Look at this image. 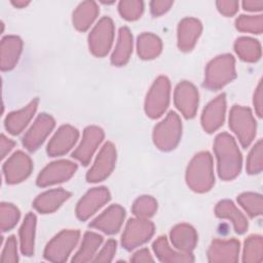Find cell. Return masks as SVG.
<instances>
[{
	"mask_svg": "<svg viewBox=\"0 0 263 263\" xmlns=\"http://www.w3.org/2000/svg\"><path fill=\"white\" fill-rule=\"evenodd\" d=\"M214 152L220 179L230 181L236 178L241 171L242 157L234 138L228 133H220L214 142Z\"/></svg>",
	"mask_w": 263,
	"mask_h": 263,
	"instance_id": "obj_1",
	"label": "cell"
},
{
	"mask_svg": "<svg viewBox=\"0 0 263 263\" xmlns=\"http://www.w3.org/2000/svg\"><path fill=\"white\" fill-rule=\"evenodd\" d=\"M186 183L195 192L209 191L214 183L213 157L208 151H201L193 156L186 171Z\"/></svg>",
	"mask_w": 263,
	"mask_h": 263,
	"instance_id": "obj_2",
	"label": "cell"
},
{
	"mask_svg": "<svg viewBox=\"0 0 263 263\" xmlns=\"http://www.w3.org/2000/svg\"><path fill=\"white\" fill-rule=\"evenodd\" d=\"M236 76L233 55L224 53L213 59L205 67L204 87L218 90L231 82Z\"/></svg>",
	"mask_w": 263,
	"mask_h": 263,
	"instance_id": "obj_3",
	"label": "cell"
},
{
	"mask_svg": "<svg viewBox=\"0 0 263 263\" xmlns=\"http://www.w3.org/2000/svg\"><path fill=\"white\" fill-rule=\"evenodd\" d=\"M182 136V122L179 115L170 111L167 115L153 129V142L162 151H170L177 147Z\"/></svg>",
	"mask_w": 263,
	"mask_h": 263,
	"instance_id": "obj_4",
	"label": "cell"
},
{
	"mask_svg": "<svg viewBox=\"0 0 263 263\" xmlns=\"http://www.w3.org/2000/svg\"><path fill=\"white\" fill-rule=\"evenodd\" d=\"M229 127L238 139L240 145L247 148L256 136V120L250 108L234 105L229 112Z\"/></svg>",
	"mask_w": 263,
	"mask_h": 263,
	"instance_id": "obj_5",
	"label": "cell"
},
{
	"mask_svg": "<svg viewBox=\"0 0 263 263\" xmlns=\"http://www.w3.org/2000/svg\"><path fill=\"white\" fill-rule=\"evenodd\" d=\"M80 237L77 229H64L53 236L44 249V258L51 262H65L75 249Z\"/></svg>",
	"mask_w": 263,
	"mask_h": 263,
	"instance_id": "obj_6",
	"label": "cell"
},
{
	"mask_svg": "<svg viewBox=\"0 0 263 263\" xmlns=\"http://www.w3.org/2000/svg\"><path fill=\"white\" fill-rule=\"evenodd\" d=\"M171 83L167 77L159 76L151 85L145 99V112L150 118L160 117L168 107Z\"/></svg>",
	"mask_w": 263,
	"mask_h": 263,
	"instance_id": "obj_7",
	"label": "cell"
},
{
	"mask_svg": "<svg viewBox=\"0 0 263 263\" xmlns=\"http://www.w3.org/2000/svg\"><path fill=\"white\" fill-rule=\"evenodd\" d=\"M154 234V224L145 218H130L125 224L121 245L127 250H134L137 247L147 242Z\"/></svg>",
	"mask_w": 263,
	"mask_h": 263,
	"instance_id": "obj_8",
	"label": "cell"
},
{
	"mask_svg": "<svg viewBox=\"0 0 263 263\" xmlns=\"http://www.w3.org/2000/svg\"><path fill=\"white\" fill-rule=\"evenodd\" d=\"M114 40V24L109 16H103L88 34L90 52L98 57H105L111 49Z\"/></svg>",
	"mask_w": 263,
	"mask_h": 263,
	"instance_id": "obj_9",
	"label": "cell"
},
{
	"mask_svg": "<svg viewBox=\"0 0 263 263\" xmlns=\"http://www.w3.org/2000/svg\"><path fill=\"white\" fill-rule=\"evenodd\" d=\"M77 171V164L71 160L60 159L48 163L38 175L36 184L39 187H47L65 182L73 177Z\"/></svg>",
	"mask_w": 263,
	"mask_h": 263,
	"instance_id": "obj_10",
	"label": "cell"
},
{
	"mask_svg": "<svg viewBox=\"0 0 263 263\" xmlns=\"http://www.w3.org/2000/svg\"><path fill=\"white\" fill-rule=\"evenodd\" d=\"M116 163V149L113 143L106 142L101 148L91 167L86 174L89 183H97L110 176Z\"/></svg>",
	"mask_w": 263,
	"mask_h": 263,
	"instance_id": "obj_11",
	"label": "cell"
},
{
	"mask_svg": "<svg viewBox=\"0 0 263 263\" xmlns=\"http://www.w3.org/2000/svg\"><path fill=\"white\" fill-rule=\"evenodd\" d=\"M33 162L29 155L18 150L4 162L2 171L7 184H17L26 180L32 173Z\"/></svg>",
	"mask_w": 263,
	"mask_h": 263,
	"instance_id": "obj_12",
	"label": "cell"
},
{
	"mask_svg": "<svg viewBox=\"0 0 263 263\" xmlns=\"http://www.w3.org/2000/svg\"><path fill=\"white\" fill-rule=\"evenodd\" d=\"M111 198V194L106 187H95L89 189L77 202L75 213L79 220L85 221L96 214Z\"/></svg>",
	"mask_w": 263,
	"mask_h": 263,
	"instance_id": "obj_13",
	"label": "cell"
},
{
	"mask_svg": "<svg viewBox=\"0 0 263 263\" xmlns=\"http://www.w3.org/2000/svg\"><path fill=\"white\" fill-rule=\"evenodd\" d=\"M55 125L53 117L46 113L39 114L23 137V145L29 151L37 150Z\"/></svg>",
	"mask_w": 263,
	"mask_h": 263,
	"instance_id": "obj_14",
	"label": "cell"
},
{
	"mask_svg": "<svg viewBox=\"0 0 263 263\" xmlns=\"http://www.w3.org/2000/svg\"><path fill=\"white\" fill-rule=\"evenodd\" d=\"M104 139V130L96 125H89L84 128L82 139L77 148L72 153V157L81 164L87 165L93 153Z\"/></svg>",
	"mask_w": 263,
	"mask_h": 263,
	"instance_id": "obj_15",
	"label": "cell"
},
{
	"mask_svg": "<svg viewBox=\"0 0 263 263\" xmlns=\"http://www.w3.org/2000/svg\"><path fill=\"white\" fill-rule=\"evenodd\" d=\"M174 103L185 118L195 116L198 107V90L189 81H181L174 91Z\"/></svg>",
	"mask_w": 263,
	"mask_h": 263,
	"instance_id": "obj_16",
	"label": "cell"
},
{
	"mask_svg": "<svg viewBox=\"0 0 263 263\" xmlns=\"http://www.w3.org/2000/svg\"><path fill=\"white\" fill-rule=\"evenodd\" d=\"M124 218L125 210L119 204H111L89 223V227L106 234H114L120 230Z\"/></svg>",
	"mask_w": 263,
	"mask_h": 263,
	"instance_id": "obj_17",
	"label": "cell"
},
{
	"mask_svg": "<svg viewBox=\"0 0 263 263\" xmlns=\"http://www.w3.org/2000/svg\"><path fill=\"white\" fill-rule=\"evenodd\" d=\"M78 137L79 132L76 127L70 124L60 126L47 144V154L52 157L66 154L73 148Z\"/></svg>",
	"mask_w": 263,
	"mask_h": 263,
	"instance_id": "obj_18",
	"label": "cell"
},
{
	"mask_svg": "<svg viewBox=\"0 0 263 263\" xmlns=\"http://www.w3.org/2000/svg\"><path fill=\"white\" fill-rule=\"evenodd\" d=\"M240 243L237 239H214L208 250L211 263H231L238 261Z\"/></svg>",
	"mask_w": 263,
	"mask_h": 263,
	"instance_id": "obj_19",
	"label": "cell"
},
{
	"mask_svg": "<svg viewBox=\"0 0 263 263\" xmlns=\"http://www.w3.org/2000/svg\"><path fill=\"white\" fill-rule=\"evenodd\" d=\"M225 113L226 98L224 93H221L211 101L203 109L200 119L202 128L209 134L216 132L223 124Z\"/></svg>",
	"mask_w": 263,
	"mask_h": 263,
	"instance_id": "obj_20",
	"label": "cell"
},
{
	"mask_svg": "<svg viewBox=\"0 0 263 263\" xmlns=\"http://www.w3.org/2000/svg\"><path fill=\"white\" fill-rule=\"evenodd\" d=\"M202 31L201 23L195 17H185L178 25V47L182 51H190Z\"/></svg>",
	"mask_w": 263,
	"mask_h": 263,
	"instance_id": "obj_21",
	"label": "cell"
},
{
	"mask_svg": "<svg viewBox=\"0 0 263 263\" xmlns=\"http://www.w3.org/2000/svg\"><path fill=\"white\" fill-rule=\"evenodd\" d=\"M23 50V41L18 36L8 35L2 38L0 45V66L2 71L14 68Z\"/></svg>",
	"mask_w": 263,
	"mask_h": 263,
	"instance_id": "obj_22",
	"label": "cell"
},
{
	"mask_svg": "<svg viewBox=\"0 0 263 263\" xmlns=\"http://www.w3.org/2000/svg\"><path fill=\"white\" fill-rule=\"evenodd\" d=\"M38 107V99H33L26 107L7 114L4 125L11 135L21 134L33 118Z\"/></svg>",
	"mask_w": 263,
	"mask_h": 263,
	"instance_id": "obj_23",
	"label": "cell"
},
{
	"mask_svg": "<svg viewBox=\"0 0 263 263\" xmlns=\"http://www.w3.org/2000/svg\"><path fill=\"white\" fill-rule=\"evenodd\" d=\"M70 196L71 193L63 188L50 189L39 194L34 199L33 206L41 214H50L55 212Z\"/></svg>",
	"mask_w": 263,
	"mask_h": 263,
	"instance_id": "obj_24",
	"label": "cell"
},
{
	"mask_svg": "<svg viewBox=\"0 0 263 263\" xmlns=\"http://www.w3.org/2000/svg\"><path fill=\"white\" fill-rule=\"evenodd\" d=\"M215 214L218 218L229 220L232 223L235 232L238 234L245 233L249 227L247 217L231 200L224 199L219 201L215 208Z\"/></svg>",
	"mask_w": 263,
	"mask_h": 263,
	"instance_id": "obj_25",
	"label": "cell"
},
{
	"mask_svg": "<svg viewBox=\"0 0 263 263\" xmlns=\"http://www.w3.org/2000/svg\"><path fill=\"white\" fill-rule=\"evenodd\" d=\"M170 237L175 249L185 253H191L197 245L196 230L187 223H181L173 227Z\"/></svg>",
	"mask_w": 263,
	"mask_h": 263,
	"instance_id": "obj_26",
	"label": "cell"
},
{
	"mask_svg": "<svg viewBox=\"0 0 263 263\" xmlns=\"http://www.w3.org/2000/svg\"><path fill=\"white\" fill-rule=\"evenodd\" d=\"M153 251L160 262H193L194 257L191 253H185L179 250H174L170 247L165 236H159L153 242Z\"/></svg>",
	"mask_w": 263,
	"mask_h": 263,
	"instance_id": "obj_27",
	"label": "cell"
},
{
	"mask_svg": "<svg viewBox=\"0 0 263 263\" xmlns=\"http://www.w3.org/2000/svg\"><path fill=\"white\" fill-rule=\"evenodd\" d=\"M133 52V35L127 27H121L118 32L115 48L111 55V63L114 66L125 65Z\"/></svg>",
	"mask_w": 263,
	"mask_h": 263,
	"instance_id": "obj_28",
	"label": "cell"
},
{
	"mask_svg": "<svg viewBox=\"0 0 263 263\" xmlns=\"http://www.w3.org/2000/svg\"><path fill=\"white\" fill-rule=\"evenodd\" d=\"M99 6L95 1H83L73 11V26L78 31H86L99 14Z\"/></svg>",
	"mask_w": 263,
	"mask_h": 263,
	"instance_id": "obj_29",
	"label": "cell"
},
{
	"mask_svg": "<svg viewBox=\"0 0 263 263\" xmlns=\"http://www.w3.org/2000/svg\"><path fill=\"white\" fill-rule=\"evenodd\" d=\"M102 242H103V236L100 235L99 233H96L92 231L85 232L79 250L76 252V254L72 258V262L83 263V262L92 261Z\"/></svg>",
	"mask_w": 263,
	"mask_h": 263,
	"instance_id": "obj_30",
	"label": "cell"
},
{
	"mask_svg": "<svg viewBox=\"0 0 263 263\" xmlns=\"http://www.w3.org/2000/svg\"><path fill=\"white\" fill-rule=\"evenodd\" d=\"M36 216L32 212L28 213L20 228V243L21 252L25 256H32L34 254L35 246V231H36Z\"/></svg>",
	"mask_w": 263,
	"mask_h": 263,
	"instance_id": "obj_31",
	"label": "cell"
},
{
	"mask_svg": "<svg viewBox=\"0 0 263 263\" xmlns=\"http://www.w3.org/2000/svg\"><path fill=\"white\" fill-rule=\"evenodd\" d=\"M138 54L143 60H152L159 55L162 49V42L158 36L152 33H142L137 40Z\"/></svg>",
	"mask_w": 263,
	"mask_h": 263,
	"instance_id": "obj_32",
	"label": "cell"
},
{
	"mask_svg": "<svg viewBox=\"0 0 263 263\" xmlns=\"http://www.w3.org/2000/svg\"><path fill=\"white\" fill-rule=\"evenodd\" d=\"M236 54L245 62L255 63L261 58V44L251 37H239L234 42Z\"/></svg>",
	"mask_w": 263,
	"mask_h": 263,
	"instance_id": "obj_33",
	"label": "cell"
},
{
	"mask_svg": "<svg viewBox=\"0 0 263 263\" xmlns=\"http://www.w3.org/2000/svg\"><path fill=\"white\" fill-rule=\"evenodd\" d=\"M263 260V238L253 234L247 237L243 246L242 261L246 263H259Z\"/></svg>",
	"mask_w": 263,
	"mask_h": 263,
	"instance_id": "obj_34",
	"label": "cell"
},
{
	"mask_svg": "<svg viewBox=\"0 0 263 263\" xmlns=\"http://www.w3.org/2000/svg\"><path fill=\"white\" fill-rule=\"evenodd\" d=\"M237 202L251 218L262 215L263 198L261 194L254 192L241 193L237 196Z\"/></svg>",
	"mask_w": 263,
	"mask_h": 263,
	"instance_id": "obj_35",
	"label": "cell"
},
{
	"mask_svg": "<svg viewBox=\"0 0 263 263\" xmlns=\"http://www.w3.org/2000/svg\"><path fill=\"white\" fill-rule=\"evenodd\" d=\"M21 217L20 210L12 203L2 202L0 205V228L2 232L12 229Z\"/></svg>",
	"mask_w": 263,
	"mask_h": 263,
	"instance_id": "obj_36",
	"label": "cell"
},
{
	"mask_svg": "<svg viewBox=\"0 0 263 263\" xmlns=\"http://www.w3.org/2000/svg\"><path fill=\"white\" fill-rule=\"evenodd\" d=\"M157 210V201L149 195H143L138 197L133 206L132 212L136 217L148 219L152 217Z\"/></svg>",
	"mask_w": 263,
	"mask_h": 263,
	"instance_id": "obj_37",
	"label": "cell"
},
{
	"mask_svg": "<svg viewBox=\"0 0 263 263\" xmlns=\"http://www.w3.org/2000/svg\"><path fill=\"white\" fill-rule=\"evenodd\" d=\"M235 27L240 32L261 34L263 31V15H239L235 21Z\"/></svg>",
	"mask_w": 263,
	"mask_h": 263,
	"instance_id": "obj_38",
	"label": "cell"
},
{
	"mask_svg": "<svg viewBox=\"0 0 263 263\" xmlns=\"http://www.w3.org/2000/svg\"><path fill=\"white\" fill-rule=\"evenodd\" d=\"M247 172L250 175L259 174L263 168V142L259 140L251 149L247 158Z\"/></svg>",
	"mask_w": 263,
	"mask_h": 263,
	"instance_id": "obj_39",
	"label": "cell"
},
{
	"mask_svg": "<svg viewBox=\"0 0 263 263\" xmlns=\"http://www.w3.org/2000/svg\"><path fill=\"white\" fill-rule=\"evenodd\" d=\"M144 10L143 1L139 0H122L118 4L120 15L126 21L138 20Z\"/></svg>",
	"mask_w": 263,
	"mask_h": 263,
	"instance_id": "obj_40",
	"label": "cell"
},
{
	"mask_svg": "<svg viewBox=\"0 0 263 263\" xmlns=\"http://www.w3.org/2000/svg\"><path fill=\"white\" fill-rule=\"evenodd\" d=\"M18 261L17 256V242L13 235L8 236L6 242L4 245L2 254H1V262L3 263H15Z\"/></svg>",
	"mask_w": 263,
	"mask_h": 263,
	"instance_id": "obj_41",
	"label": "cell"
},
{
	"mask_svg": "<svg viewBox=\"0 0 263 263\" xmlns=\"http://www.w3.org/2000/svg\"><path fill=\"white\" fill-rule=\"evenodd\" d=\"M117 242L114 239H109L105 242L102 250L96 254L92 262H111L116 253Z\"/></svg>",
	"mask_w": 263,
	"mask_h": 263,
	"instance_id": "obj_42",
	"label": "cell"
},
{
	"mask_svg": "<svg viewBox=\"0 0 263 263\" xmlns=\"http://www.w3.org/2000/svg\"><path fill=\"white\" fill-rule=\"evenodd\" d=\"M216 5L220 13H222L225 16H232L237 12L239 3L237 1L227 0V1H217Z\"/></svg>",
	"mask_w": 263,
	"mask_h": 263,
	"instance_id": "obj_43",
	"label": "cell"
},
{
	"mask_svg": "<svg viewBox=\"0 0 263 263\" xmlns=\"http://www.w3.org/2000/svg\"><path fill=\"white\" fill-rule=\"evenodd\" d=\"M173 4H174V2L168 1V0H153L150 2L151 13L154 16L161 15V14L165 13L171 8V6Z\"/></svg>",
	"mask_w": 263,
	"mask_h": 263,
	"instance_id": "obj_44",
	"label": "cell"
},
{
	"mask_svg": "<svg viewBox=\"0 0 263 263\" xmlns=\"http://www.w3.org/2000/svg\"><path fill=\"white\" fill-rule=\"evenodd\" d=\"M253 104L255 107V112L259 117H262V110H263V87H262V81L259 82L255 92H254V99Z\"/></svg>",
	"mask_w": 263,
	"mask_h": 263,
	"instance_id": "obj_45",
	"label": "cell"
},
{
	"mask_svg": "<svg viewBox=\"0 0 263 263\" xmlns=\"http://www.w3.org/2000/svg\"><path fill=\"white\" fill-rule=\"evenodd\" d=\"M132 262H153L154 259L148 249H141L137 251L130 258Z\"/></svg>",
	"mask_w": 263,
	"mask_h": 263,
	"instance_id": "obj_46",
	"label": "cell"
},
{
	"mask_svg": "<svg viewBox=\"0 0 263 263\" xmlns=\"http://www.w3.org/2000/svg\"><path fill=\"white\" fill-rule=\"evenodd\" d=\"M15 143L8 139L4 134L1 135V145H0V149H1V158L3 159L14 147Z\"/></svg>",
	"mask_w": 263,
	"mask_h": 263,
	"instance_id": "obj_47",
	"label": "cell"
},
{
	"mask_svg": "<svg viewBox=\"0 0 263 263\" xmlns=\"http://www.w3.org/2000/svg\"><path fill=\"white\" fill-rule=\"evenodd\" d=\"M242 7L248 11H260L263 8L262 0H247L242 2Z\"/></svg>",
	"mask_w": 263,
	"mask_h": 263,
	"instance_id": "obj_48",
	"label": "cell"
},
{
	"mask_svg": "<svg viewBox=\"0 0 263 263\" xmlns=\"http://www.w3.org/2000/svg\"><path fill=\"white\" fill-rule=\"evenodd\" d=\"M30 2L29 1H25V0H12L11 4L17 8H23L25 6H27Z\"/></svg>",
	"mask_w": 263,
	"mask_h": 263,
	"instance_id": "obj_49",
	"label": "cell"
}]
</instances>
